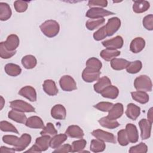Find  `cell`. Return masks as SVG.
<instances>
[{
  "instance_id": "13",
  "label": "cell",
  "mask_w": 153,
  "mask_h": 153,
  "mask_svg": "<svg viewBox=\"0 0 153 153\" xmlns=\"http://www.w3.org/2000/svg\"><path fill=\"white\" fill-rule=\"evenodd\" d=\"M51 115L56 120H65L66 117V108L61 104H57L51 108Z\"/></svg>"
},
{
  "instance_id": "4",
  "label": "cell",
  "mask_w": 153,
  "mask_h": 153,
  "mask_svg": "<svg viewBox=\"0 0 153 153\" xmlns=\"http://www.w3.org/2000/svg\"><path fill=\"white\" fill-rule=\"evenodd\" d=\"M115 14L114 13L105 10L100 7H93L90 8L86 13L85 16L90 18L91 19L103 18L110 15Z\"/></svg>"
},
{
  "instance_id": "32",
  "label": "cell",
  "mask_w": 153,
  "mask_h": 153,
  "mask_svg": "<svg viewBox=\"0 0 153 153\" xmlns=\"http://www.w3.org/2000/svg\"><path fill=\"white\" fill-rule=\"evenodd\" d=\"M4 70L7 75L11 76H17L22 72V69L19 65L11 63L5 65Z\"/></svg>"
},
{
  "instance_id": "41",
  "label": "cell",
  "mask_w": 153,
  "mask_h": 153,
  "mask_svg": "<svg viewBox=\"0 0 153 153\" xmlns=\"http://www.w3.org/2000/svg\"><path fill=\"white\" fill-rule=\"evenodd\" d=\"M41 135L54 136L57 134V130L55 128L54 125L51 123H48L40 132Z\"/></svg>"
},
{
  "instance_id": "21",
  "label": "cell",
  "mask_w": 153,
  "mask_h": 153,
  "mask_svg": "<svg viewBox=\"0 0 153 153\" xmlns=\"http://www.w3.org/2000/svg\"><path fill=\"white\" fill-rule=\"evenodd\" d=\"M140 114V108L138 106L134 103H128L127 106V109L126 111V115L127 117L132 120H136Z\"/></svg>"
},
{
  "instance_id": "26",
  "label": "cell",
  "mask_w": 153,
  "mask_h": 153,
  "mask_svg": "<svg viewBox=\"0 0 153 153\" xmlns=\"http://www.w3.org/2000/svg\"><path fill=\"white\" fill-rule=\"evenodd\" d=\"M130 64V62L124 59L114 58L111 60V66L115 71H121L126 69Z\"/></svg>"
},
{
  "instance_id": "39",
  "label": "cell",
  "mask_w": 153,
  "mask_h": 153,
  "mask_svg": "<svg viewBox=\"0 0 153 153\" xmlns=\"http://www.w3.org/2000/svg\"><path fill=\"white\" fill-rule=\"evenodd\" d=\"M142 68V63L140 60H135L130 62V64L126 68L128 73L134 74L139 72Z\"/></svg>"
},
{
  "instance_id": "36",
  "label": "cell",
  "mask_w": 153,
  "mask_h": 153,
  "mask_svg": "<svg viewBox=\"0 0 153 153\" xmlns=\"http://www.w3.org/2000/svg\"><path fill=\"white\" fill-rule=\"evenodd\" d=\"M86 68L91 70L100 71L102 68V64L100 60L96 57H91L86 62Z\"/></svg>"
},
{
  "instance_id": "52",
  "label": "cell",
  "mask_w": 153,
  "mask_h": 153,
  "mask_svg": "<svg viewBox=\"0 0 153 153\" xmlns=\"http://www.w3.org/2000/svg\"><path fill=\"white\" fill-rule=\"evenodd\" d=\"M16 150L14 148H10L6 146H2L1 147V152L4 153V152H15Z\"/></svg>"
},
{
  "instance_id": "16",
  "label": "cell",
  "mask_w": 153,
  "mask_h": 153,
  "mask_svg": "<svg viewBox=\"0 0 153 153\" xmlns=\"http://www.w3.org/2000/svg\"><path fill=\"white\" fill-rule=\"evenodd\" d=\"M32 140L31 136L27 133L23 134L19 138L17 144L14 146V149L16 151H22L25 149L30 143Z\"/></svg>"
},
{
  "instance_id": "17",
  "label": "cell",
  "mask_w": 153,
  "mask_h": 153,
  "mask_svg": "<svg viewBox=\"0 0 153 153\" xmlns=\"http://www.w3.org/2000/svg\"><path fill=\"white\" fill-rule=\"evenodd\" d=\"M65 134L71 138L77 139H82L84 136V133L82 128L76 125L69 126L67 128Z\"/></svg>"
},
{
  "instance_id": "23",
  "label": "cell",
  "mask_w": 153,
  "mask_h": 153,
  "mask_svg": "<svg viewBox=\"0 0 153 153\" xmlns=\"http://www.w3.org/2000/svg\"><path fill=\"white\" fill-rule=\"evenodd\" d=\"M100 94L105 98L115 99L119 94V90L117 87L110 85L103 90Z\"/></svg>"
},
{
  "instance_id": "40",
  "label": "cell",
  "mask_w": 153,
  "mask_h": 153,
  "mask_svg": "<svg viewBox=\"0 0 153 153\" xmlns=\"http://www.w3.org/2000/svg\"><path fill=\"white\" fill-rule=\"evenodd\" d=\"M0 129L2 131L19 133L17 129L11 123L7 121H2L0 122Z\"/></svg>"
},
{
  "instance_id": "14",
  "label": "cell",
  "mask_w": 153,
  "mask_h": 153,
  "mask_svg": "<svg viewBox=\"0 0 153 153\" xmlns=\"http://www.w3.org/2000/svg\"><path fill=\"white\" fill-rule=\"evenodd\" d=\"M124 112V107L122 103H117L114 104L109 110L108 116V118L112 120H115L120 118Z\"/></svg>"
},
{
  "instance_id": "6",
  "label": "cell",
  "mask_w": 153,
  "mask_h": 153,
  "mask_svg": "<svg viewBox=\"0 0 153 153\" xmlns=\"http://www.w3.org/2000/svg\"><path fill=\"white\" fill-rule=\"evenodd\" d=\"M92 135L97 139L102 140L103 142L116 143V139L115 136L109 132L103 131L101 129H96L91 132Z\"/></svg>"
},
{
  "instance_id": "42",
  "label": "cell",
  "mask_w": 153,
  "mask_h": 153,
  "mask_svg": "<svg viewBox=\"0 0 153 153\" xmlns=\"http://www.w3.org/2000/svg\"><path fill=\"white\" fill-rule=\"evenodd\" d=\"M16 53V50L14 51H10L8 50L4 44V42H1L0 43V56L2 59H7L9 58H11L13 57Z\"/></svg>"
},
{
  "instance_id": "9",
  "label": "cell",
  "mask_w": 153,
  "mask_h": 153,
  "mask_svg": "<svg viewBox=\"0 0 153 153\" xmlns=\"http://www.w3.org/2000/svg\"><path fill=\"white\" fill-rule=\"evenodd\" d=\"M152 124V123L145 118L139 121V126L141 131L140 135L142 140H146L150 137Z\"/></svg>"
},
{
  "instance_id": "54",
  "label": "cell",
  "mask_w": 153,
  "mask_h": 153,
  "mask_svg": "<svg viewBox=\"0 0 153 153\" xmlns=\"http://www.w3.org/2000/svg\"><path fill=\"white\" fill-rule=\"evenodd\" d=\"M1 108H0V109L1 110L2 109V108H3V106H4V103H5V100H4V99L2 96H1Z\"/></svg>"
},
{
  "instance_id": "24",
  "label": "cell",
  "mask_w": 153,
  "mask_h": 153,
  "mask_svg": "<svg viewBox=\"0 0 153 153\" xmlns=\"http://www.w3.org/2000/svg\"><path fill=\"white\" fill-rule=\"evenodd\" d=\"M8 117L11 120L22 124H25L27 118L24 112H22L16 110H11L8 112Z\"/></svg>"
},
{
  "instance_id": "44",
  "label": "cell",
  "mask_w": 153,
  "mask_h": 153,
  "mask_svg": "<svg viewBox=\"0 0 153 153\" xmlns=\"http://www.w3.org/2000/svg\"><path fill=\"white\" fill-rule=\"evenodd\" d=\"M147 151L148 146L143 142H140L137 145L131 146L128 151L130 153H146Z\"/></svg>"
},
{
  "instance_id": "19",
  "label": "cell",
  "mask_w": 153,
  "mask_h": 153,
  "mask_svg": "<svg viewBox=\"0 0 153 153\" xmlns=\"http://www.w3.org/2000/svg\"><path fill=\"white\" fill-rule=\"evenodd\" d=\"M51 137L49 135H41V137H37L35 140V145L38 147L40 152L45 151L50 146Z\"/></svg>"
},
{
  "instance_id": "30",
  "label": "cell",
  "mask_w": 153,
  "mask_h": 153,
  "mask_svg": "<svg viewBox=\"0 0 153 153\" xmlns=\"http://www.w3.org/2000/svg\"><path fill=\"white\" fill-rule=\"evenodd\" d=\"M12 14L10 5L5 2H0V20L6 21L8 20Z\"/></svg>"
},
{
  "instance_id": "28",
  "label": "cell",
  "mask_w": 153,
  "mask_h": 153,
  "mask_svg": "<svg viewBox=\"0 0 153 153\" xmlns=\"http://www.w3.org/2000/svg\"><path fill=\"white\" fill-rule=\"evenodd\" d=\"M110 85H111L110 79L108 76H104L99 79L98 81L94 84V90L96 93H100L103 90Z\"/></svg>"
},
{
  "instance_id": "49",
  "label": "cell",
  "mask_w": 153,
  "mask_h": 153,
  "mask_svg": "<svg viewBox=\"0 0 153 153\" xmlns=\"http://www.w3.org/2000/svg\"><path fill=\"white\" fill-rule=\"evenodd\" d=\"M143 26L144 27L148 30H153V15L149 14L146 16L143 19Z\"/></svg>"
},
{
  "instance_id": "25",
  "label": "cell",
  "mask_w": 153,
  "mask_h": 153,
  "mask_svg": "<svg viewBox=\"0 0 153 153\" xmlns=\"http://www.w3.org/2000/svg\"><path fill=\"white\" fill-rule=\"evenodd\" d=\"M68 136L66 134H56L51 138L50 146L53 149H57L66 140Z\"/></svg>"
},
{
  "instance_id": "2",
  "label": "cell",
  "mask_w": 153,
  "mask_h": 153,
  "mask_svg": "<svg viewBox=\"0 0 153 153\" xmlns=\"http://www.w3.org/2000/svg\"><path fill=\"white\" fill-rule=\"evenodd\" d=\"M134 88L137 91H151L152 84L150 78L145 75H141L137 77L134 81Z\"/></svg>"
},
{
  "instance_id": "31",
  "label": "cell",
  "mask_w": 153,
  "mask_h": 153,
  "mask_svg": "<svg viewBox=\"0 0 153 153\" xmlns=\"http://www.w3.org/2000/svg\"><path fill=\"white\" fill-rule=\"evenodd\" d=\"M131 95L134 100L141 104H145L148 103L149 99L148 94L146 92L142 91L131 92Z\"/></svg>"
},
{
  "instance_id": "46",
  "label": "cell",
  "mask_w": 153,
  "mask_h": 153,
  "mask_svg": "<svg viewBox=\"0 0 153 153\" xmlns=\"http://www.w3.org/2000/svg\"><path fill=\"white\" fill-rule=\"evenodd\" d=\"M14 7L17 12L23 13L27 10L28 7V4L27 1L20 0L16 1L14 2Z\"/></svg>"
},
{
  "instance_id": "53",
  "label": "cell",
  "mask_w": 153,
  "mask_h": 153,
  "mask_svg": "<svg viewBox=\"0 0 153 153\" xmlns=\"http://www.w3.org/2000/svg\"><path fill=\"white\" fill-rule=\"evenodd\" d=\"M153 108H151L148 112V114H147V117H148V120L151 123H152L153 122Z\"/></svg>"
},
{
  "instance_id": "51",
  "label": "cell",
  "mask_w": 153,
  "mask_h": 153,
  "mask_svg": "<svg viewBox=\"0 0 153 153\" xmlns=\"http://www.w3.org/2000/svg\"><path fill=\"white\" fill-rule=\"evenodd\" d=\"M54 152H71V145L69 144H64L63 145H61L58 148L56 149L54 151Z\"/></svg>"
},
{
  "instance_id": "11",
  "label": "cell",
  "mask_w": 153,
  "mask_h": 153,
  "mask_svg": "<svg viewBox=\"0 0 153 153\" xmlns=\"http://www.w3.org/2000/svg\"><path fill=\"white\" fill-rule=\"evenodd\" d=\"M100 71L91 70L85 68L82 73V78L86 82H93L97 81L100 75Z\"/></svg>"
},
{
  "instance_id": "8",
  "label": "cell",
  "mask_w": 153,
  "mask_h": 153,
  "mask_svg": "<svg viewBox=\"0 0 153 153\" xmlns=\"http://www.w3.org/2000/svg\"><path fill=\"white\" fill-rule=\"evenodd\" d=\"M102 43V45L106 48L117 50L123 47L124 41L121 36L117 35L113 38L105 40Z\"/></svg>"
},
{
  "instance_id": "47",
  "label": "cell",
  "mask_w": 153,
  "mask_h": 153,
  "mask_svg": "<svg viewBox=\"0 0 153 153\" xmlns=\"http://www.w3.org/2000/svg\"><path fill=\"white\" fill-rule=\"evenodd\" d=\"M19 138L20 137L14 135H4L2 137V141L5 143L15 146L17 144Z\"/></svg>"
},
{
  "instance_id": "38",
  "label": "cell",
  "mask_w": 153,
  "mask_h": 153,
  "mask_svg": "<svg viewBox=\"0 0 153 153\" xmlns=\"http://www.w3.org/2000/svg\"><path fill=\"white\" fill-rule=\"evenodd\" d=\"M86 144V140L82 138L79 140L74 141L71 145V152H82V150L85 148Z\"/></svg>"
},
{
  "instance_id": "20",
  "label": "cell",
  "mask_w": 153,
  "mask_h": 153,
  "mask_svg": "<svg viewBox=\"0 0 153 153\" xmlns=\"http://www.w3.org/2000/svg\"><path fill=\"white\" fill-rule=\"evenodd\" d=\"M43 90L48 95L53 96L58 93V88L55 82L52 79H46L42 84Z\"/></svg>"
},
{
  "instance_id": "48",
  "label": "cell",
  "mask_w": 153,
  "mask_h": 153,
  "mask_svg": "<svg viewBox=\"0 0 153 153\" xmlns=\"http://www.w3.org/2000/svg\"><path fill=\"white\" fill-rule=\"evenodd\" d=\"M106 36H108V35L105 26L101 27L93 33V38L94 39V40L97 41L103 39Z\"/></svg>"
},
{
  "instance_id": "15",
  "label": "cell",
  "mask_w": 153,
  "mask_h": 153,
  "mask_svg": "<svg viewBox=\"0 0 153 153\" xmlns=\"http://www.w3.org/2000/svg\"><path fill=\"white\" fill-rule=\"evenodd\" d=\"M19 38L18 36L15 34H11L8 35L6 41L4 42L5 48L10 51H16V48L19 47Z\"/></svg>"
},
{
  "instance_id": "27",
  "label": "cell",
  "mask_w": 153,
  "mask_h": 153,
  "mask_svg": "<svg viewBox=\"0 0 153 153\" xmlns=\"http://www.w3.org/2000/svg\"><path fill=\"white\" fill-rule=\"evenodd\" d=\"M150 7L147 1H134L133 5V11L136 13H142L146 11Z\"/></svg>"
},
{
  "instance_id": "33",
  "label": "cell",
  "mask_w": 153,
  "mask_h": 153,
  "mask_svg": "<svg viewBox=\"0 0 153 153\" xmlns=\"http://www.w3.org/2000/svg\"><path fill=\"white\" fill-rule=\"evenodd\" d=\"M21 62L23 67L27 69L34 68L37 64V60L35 57L30 54L24 56L22 59Z\"/></svg>"
},
{
  "instance_id": "1",
  "label": "cell",
  "mask_w": 153,
  "mask_h": 153,
  "mask_svg": "<svg viewBox=\"0 0 153 153\" xmlns=\"http://www.w3.org/2000/svg\"><path fill=\"white\" fill-rule=\"evenodd\" d=\"M39 27L43 34L48 38L56 36L60 30L59 24L54 20L45 21L39 26Z\"/></svg>"
},
{
  "instance_id": "29",
  "label": "cell",
  "mask_w": 153,
  "mask_h": 153,
  "mask_svg": "<svg viewBox=\"0 0 153 153\" xmlns=\"http://www.w3.org/2000/svg\"><path fill=\"white\" fill-rule=\"evenodd\" d=\"M121 52L117 50L106 48L100 53V57L106 61H111L113 59L120 55Z\"/></svg>"
},
{
  "instance_id": "34",
  "label": "cell",
  "mask_w": 153,
  "mask_h": 153,
  "mask_svg": "<svg viewBox=\"0 0 153 153\" xmlns=\"http://www.w3.org/2000/svg\"><path fill=\"white\" fill-rule=\"evenodd\" d=\"M99 123L101 126L105 128L114 129L118 126H120V123L116 120H112L108 118L107 117H104L101 118L98 120Z\"/></svg>"
},
{
  "instance_id": "45",
  "label": "cell",
  "mask_w": 153,
  "mask_h": 153,
  "mask_svg": "<svg viewBox=\"0 0 153 153\" xmlns=\"http://www.w3.org/2000/svg\"><path fill=\"white\" fill-rule=\"evenodd\" d=\"M114 104L108 102H100L94 105L93 107L102 112H109Z\"/></svg>"
},
{
  "instance_id": "18",
  "label": "cell",
  "mask_w": 153,
  "mask_h": 153,
  "mask_svg": "<svg viewBox=\"0 0 153 153\" xmlns=\"http://www.w3.org/2000/svg\"><path fill=\"white\" fill-rule=\"evenodd\" d=\"M145 46V41L142 37L134 38L130 45V50L133 53H138L142 51Z\"/></svg>"
},
{
  "instance_id": "37",
  "label": "cell",
  "mask_w": 153,
  "mask_h": 153,
  "mask_svg": "<svg viewBox=\"0 0 153 153\" xmlns=\"http://www.w3.org/2000/svg\"><path fill=\"white\" fill-rule=\"evenodd\" d=\"M105 22L104 18L96 19H89L85 23V26L89 30H93L103 25Z\"/></svg>"
},
{
  "instance_id": "12",
  "label": "cell",
  "mask_w": 153,
  "mask_h": 153,
  "mask_svg": "<svg viewBox=\"0 0 153 153\" xmlns=\"http://www.w3.org/2000/svg\"><path fill=\"white\" fill-rule=\"evenodd\" d=\"M126 132L129 142L136 143L139 139V134L137 127L131 123H128L126 126Z\"/></svg>"
},
{
  "instance_id": "5",
  "label": "cell",
  "mask_w": 153,
  "mask_h": 153,
  "mask_svg": "<svg viewBox=\"0 0 153 153\" xmlns=\"http://www.w3.org/2000/svg\"><path fill=\"white\" fill-rule=\"evenodd\" d=\"M59 85L61 88L65 91H72L77 88L76 84L74 79L68 75H63L60 78Z\"/></svg>"
},
{
  "instance_id": "22",
  "label": "cell",
  "mask_w": 153,
  "mask_h": 153,
  "mask_svg": "<svg viewBox=\"0 0 153 153\" xmlns=\"http://www.w3.org/2000/svg\"><path fill=\"white\" fill-rule=\"evenodd\" d=\"M25 125L32 128H43L44 127L43 121L38 116H32L27 118Z\"/></svg>"
},
{
  "instance_id": "3",
  "label": "cell",
  "mask_w": 153,
  "mask_h": 153,
  "mask_svg": "<svg viewBox=\"0 0 153 153\" xmlns=\"http://www.w3.org/2000/svg\"><path fill=\"white\" fill-rule=\"evenodd\" d=\"M10 106L12 109L22 112H35L34 107L22 100H14L10 102Z\"/></svg>"
},
{
  "instance_id": "50",
  "label": "cell",
  "mask_w": 153,
  "mask_h": 153,
  "mask_svg": "<svg viewBox=\"0 0 153 153\" xmlns=\"http://www.w3.org/2000/svg\"><path fill=\"white\" fill-rule=\"evenodd\" d=\"M108 5V1L106 0H91L88 2V6L93 7H106Z\"/></svg>"
},
{
  "instance_id": "7",
  "label": "cell",
  "mask_w": 153,
  "mask_h": 153,
  "mask_svg": "<svg viewBox=\"0 0 153 153\" xmlns=\"http://www.w3.org/2000/svg\"><path fill=\"white\" fill-rule=\"evenodd\" d=\"M108 36L113 35L120 27L121 20L117 17L108 19L107 23L105 25Z\"/></svg>"
},
{
  "instance_id": "10",
  "label": "cell",
  "mask_w": 153,
  "mask_h": 153,
  "mask_svg": "<svg viewBox=\"0 0 153 153\" xmlns=\"http://www.w3.org/2000/svg\"><path fill=\"white\" fill-rule=\"evenodd\" d=\"M18 93L30 102H35L36 100V92L35 89L32 86L26 85L22 87Z\"/></svg>"
},
{
  "instance_id": "35",
  "label": "cell",
  "mask_w": 153,
  "mask_h": 153,
  "mask_svg": "<svg viewBox=\"0 0 153 153\" xmlns=\"http://www.w3.org/2000/svg\"><path fill=\"white\" fill-rule=\"evenodd\" d=\"M106 148V145L104 142L99 139H93L91 141L90 149L93 152H100L103 151Z\"/></svg>"
},
{
  "instance_id": "43",
  "label": "cell",
  "mask_w": 153,
  "mask_h": 153,
  "mask_svg": "<svg viewBox=\"0 0 153 153\" xmlns=\"http://www.w3.org/2000/svg\"><path fill=\"white\" fill-rule=\"evenodd\" d=\"M117 140L119 144L121 146H127L129 143L125 129H122L118 132Z\"/></svg>"
}]
</instances>
